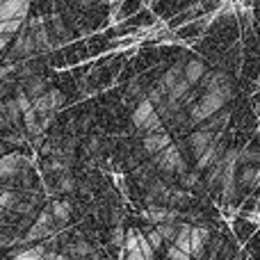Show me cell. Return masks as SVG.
Instances as JSON below:
<instances>
[{
	"instance_id": "cell-8",
	"label": "cell",
	"mask_w": 260,
	"mask_h": 260,
	"mask_svg": "<svg viewBox=\"0 0 260 260\" xmlns=\"http://www.w3.org/2000/svg\"><path fill=\"white\" fill-rule=\"evenodd\" d=\"M35 50H37V44H35L32 32H21V35H18V39L14 41V46H12L14 57H30Z\"/></svg>"
},
{
	"instance_id": "cell-20",
	"label": "cell",
	"mask_w": 260,
	"mask_h": 260,
	"mask_svg": "<svg viewBox=\"0 0 260 260\" xmlns=\"http://www.w3.org/2000/svg\"><path fill=\"white\" fill-rule=\"evenodd\" d=\"M18 194L12 192V189H0V210H12L18 206Z\"/></svg>"
},
{
	"instance_id": "cell-21",
	"label": "cell",
	"mask_w": 260,
	"mask_h": 260,
	"mask_svg": "<svg viewBox=\"0 0 260 260\" xmlns=\"http://www.w3.org/2000/svg\"><path fill=\"white\" fill-rule=\"evenodd\" d=\"M12 260H46V251L41 247H37V249H25V251H21V253H16Z\"/></svg>"
},
{
	"instance_id": "cell-27",
	"label": "cell",
	"mask_w": 260,
	"mask_h": 260,
	"mask_svg": "<svg viewBox=\"0 0 260 260\" xmlns=\"http://www.w3.org/2000/svg\"><path fill=\"white\" fill-rule=\"evenodd\" d=\"M48 101H50V108L57 112V110L64 105V94L59 89H48Z\"/></svg>"
},
{
	"instance_id": "cell-30",
	"label": "cell",
	"mask_w": 260,
	"mask_h": 260,
	"mask_svg": "<svg viewBox=\"0 0 260 260\" xmlns=\"http://www.w3.org/2000/svg\"><path fill=\"white\" fill-rule=\"evenodd\" d=\"M73 185L76 183H73L71 176H62V180H59V189H62V192H71Z\"/></svg>"
},
{
	"instance_id": "cell-36",
	"label": "cell",
	"mask_w": 260,
	"mask_h": 260,
	"mask_svg": "<svg viewBox=\"0 0 260 260\" xmlns=\"http://www.w3.org/2000/svg\"><path fill=\"white\" fill-rule=\"evenodd\" d=\"M78 3H80V5H85V7H87V5H91V3H94V0H78Z\"/></svg>"
},
{
	"instance_id": "cell-16",
	"label": "cell",
	"mask_w": 260,
	"mask_h": 260,
	"mask_svg": "<svg viewBox=\"0 0 260 260\" xmlns=\"http://www.w3.org/2000/svg\"><path fill=\"white\" fill-rule=\"evenodd\" d=\"M192 229L194 226H189V224H180L178 226V235H176V240H174V247L180 249V251H185L189 258H192V253H189V244H192Z\"/></svg>"
},
{
	"instance_id": "cell-38",
	"label": "cell",
	"mask_w": 260,
	"mask_h": 260,
	"mask_svg": "<svg viewBox=\"0 0 260 260\" xmlns=\"http://www.w3.org/2000/svg\"><path fill=\"white\" fill-rule=\"evenodd\" d=\"M3 153H5V144L0 142V157H3Z\"/></svg>"
},
{
	"instance_id": "cell-13",
	"label": "cell",
	"mask_w": 260,
	"mask_h": 260,
	"mask_svg": "<svg viewBox=\"0 0 260 260\" xmlns=\"http://www.w3.org/2000/svg\"><path fill=\"white\" fill-rule=\"evenodd\" d=\"M208 238H210L208 229H197V226L192 229V244H189V253H192V258L203 256V249H206Z\"/></svg>"
},
{
	"instance_id": "cell-33",
	"label": "cell",
	"mask_w": 260,
	"mask_h": 260,
	"mask_svg": "<svg viewBox=\"0 0 260 260\" xmlns=\"http://www.w3.org/2000/svg\"><path fill=\"white\" fill-rule=\"evenodd\" d=\"M197 180H199L197 174H185V176H183V183H185V185H197Z\"/></svg>"
},
{
	"instance_id": "cell-9",
	"label": "cell",
	"mask_w": 260,
	"mask_h": 260,
	"mask_svg": "<svg viewBox=\"0 0 260 260\" xmlns=\"http://www.w3.org/2000/svg\"><path fill=\"white\" fill-rule=\"evenodd\" d=\"M146 217L153 226H160V224H176V212L169 210L165 206H148Z\"/></svg>"
},
{
	"instance_id": "cell-6",
	"label": "cell",
	"mask_w": 260,
	"mask_h": 260,
	"mask_svg": "<svg viewBox=\"0 0 260 260\" xmlns=\"http://www.w3.org/2000/svg\"><path fill=\"white\" fill-rule=\"evenodd\" d=\"M167 146H171V137L165 133V130H153V133L144 135V151L151 153V155L162 153Z\"/></svg>"
},
{
	"instance_id": "cell-7",
	"label": "cell",
	"mask_w": 260,
	"mask_h": 260,
	"mask_svg": "<svg viewBox=\"0 0 260 260\" xmlns=\"http://www.w3.org/2000/svg\"><path fill=\"white\" fill-rule=\"evenodd\" d=\"M224 153H226L224 144H221L219 139H215V144H212L210 148H206V151L199 155V160H197L199 169H212V167H215L217 162L224 157Z\"/></svg>"
},
{
	"instance_id": "cell-37",
	"label": "cell",
	"mask_w": 260,
	"mask_h": 260,
	"mask_svg": "<svg viewBox=\"0 0 260 260\" xmlns=\"http://www.w3.org/2000/svg\"><path fill=\"white\" fill-rule=\"evenodd\" d=\"M3 126H5V117H3V112H0V130H3Z\"/></svg>"
},
{
	"instance_id": "cell-17",
	"label": "cell",
	"mask_w": 260,
	"mask_h": 260,
	"mask_svg": "<svg viewBox=\"0 0 260 260\" xmlns=\"http://www.w3.org/2000/svg\"><path fill=\"white\" fill-rule=\"evenodd\" d=\"M25 91L30 99H39V96H44L46 91H48V85H46V80L41 76H30L25 80Z\"/></svg>"
},
{
	"instance_id": "cell-10",
	"label": "cell",
	"mask_w": 260,
	"mask_h": 260,
	"mask_svg": "<svg viewBox=\"0 0 260 260\" xmlns=\"http://www.w3.org/2000/svg\"><path fill=\"white\" fill-rule=\"evenodd\" d=\"M23 155H18V153H12V155H5L0 157V178H12V176H16L18 171L23 169Z\"/></svg>"
},
{
	"instance_id": "cell-19",
	"label": "cell",
	"mask_w": 260,
	"mask_h": 260,
	"mask_svg": "<svg viewBox=\"0 0 260 260\" xmlns=\"http://www.w3.org/2000/svg\"><path fill=\"white\" fill-rule=\"evenodd\" d=\"M0 112H3V117H5V121H12V123H16L18 119H23V112L18 110V105H16V101H7V103L0 108Z\"/></svg>"
},
{
	"instance_id": "cell-41",
	"label": "cell",
	"mask_w": 260,
	"mask_h": 260,
	"mask_svg": "<svg viewBox=\"0 0 260 260\" xmlns=\"http://www.w3.org/2000/svg\"><path fill=\"white\" fill-rule=\"evenodd\" d=\"M258 87H260V78H258Z\"/></svg>"
},
{
	"instance_id": "cell-39",
	"label": "cell",
	"mask_w": 260,
	"mask_h": 260,
	"mask_svg": "<svg viewBox=\"0 0 260 260\" xmlns=\"http://www.w3.org/2000/svg\"><path fill=\"white\" fill-rule=\"evenodd\" d=\"M3 224H5V217H3V212H0V229H3Z\"/></svg>"
},
{
	"instance_id": "cell-2",
	"label": "cell",
	"mask_w": 260,
	"mask_h": 260,
	"mask_svg": "<svg viewBox=\"0 0 260 260\" xmlns=\"http://www.w3.org/2000/svg\"><path fill=\"white\" fill-rule=\"evenodd\" d=\"M160 114H157L155 105L151 101L142 99L137 103V108L133 110V123L135 128L144 130V133H153V130H160Z\"/></svg>"
},
{
	"instance_id": "cell-18",
	"label": "cell",
	"mask_w": 260,
	"mask_h": 260,
	"mask_svg": "<svg viewBox=\"0 0 260 260\" xmlns=\"http://www.w3.org/2000/svg\"><path fill=\"white\" fill-rule=\"evenodd\" d=\"M229 82L231 80L224 71H215V73H210V76L206 73V78H203V87H206V91H215V89H219V87L229 85Z\"/></svg>"
},
{
	"instance_id": "cell-11",
	"label": "cell",
	"mask_w": 260,
	"mask_h": 260,
	"mask_svg": "<svg viewBox=\"0 0 260 260\" xmlns=\"http://www.w3.org/2000/svg\"><path fill=\"white\" fill-rule=\"evenodd\" d=\"M183 73H185V80L189 82V85H197L199 80H203L208 73L206 64L201 62V59H187L183 67Z\"/></svg>"
},
{
	"instance_id": "cell-3",
	"label": "cell",
	"mask_w": 260,
	"mask_h": 260,
	"mask_svg": "<svg viewBox=\"0 0 260 260\" xmlns=\"http://www.w3.org/2000/svg\"><path fill=\"white\" fill-rule=\"evenodd\" d=\"M155 165L160 167L162 171H171V174H183L185 171V160L183 155H180L178 146H167L162 153H157L155 155Z\"/></svg>"
},
{
	"instance_id": "cell-15",
	"label": "cell",
	"mask_w": 260,
	"mask_h": 260,
	"mask_svg": "<svg viewBox=\"0 0 260 260\" xmlns=\"http://www.w3.org/2000/svg\"><path fill=\"white\" fill-rule=\"evenodd\" d=\"M67 256H71V258H76V260H82V258H89V256H94V247H91L89 242H85V240H78V242H69L67 247Z\"/></svg>"
},
{
	"instance_id": "cell-40",
	"label": "cell",
	"mask_w": 260,
	"mask_h": 260,
	"mask_svg": "<svg viewBox=\"0 0 260 260\" xmlns=\"http://www.w3.org/2000/svg\"><path fill=\"white\" fill-rule=\"evenodd\" d=\"M3 35H7V32H5V27H3V23H0V37Z\"/></svg>"
},
{
	"instance_id": "cell-1",
	"label": "cell",
	"mask_w": 260,
	"mask_h": 260,
	"mask_svg": "<svg viewBox=\"0 0 260 260\" xmlns=\"http://www.w3.org/2000/svg\"><path fill=\"white\" fill-rule=\"evenodd\" d=\"M233 99V85H224L215 91H206L201 99L194 103V108L189 110V119L194 123L199 121H206V119H212L215 114H219L224 110V105Z\"/></svg>"
},
{
	"instance_id": "cell-24",
	"label": "cell",
	"mask_w": 260,
	"mask_h": 260,
	"mask_svg": "<svg viewBox=\"0 0 260 260\" xmlns=\"http://www.w3.org/2000/svg\"><path fill=\"white\" fill-rule=\"evenodd\" d=\"M229 119H231V114L221 110L219 114H215V117H212V121H210V126H208V130H212V133H217V130H221V128L226 126V121H229Z\"/></svg>"
},
{
	"instance_id": "cell-34",
	"label": "cell",
	"mask_w": 260,
	"mask_h": 260,
	"mask_svg": "<svg viewBox=\"0 0 260 260\" xmlns=\"http://www.w3.org/2000/svg\"><path fill=\"white\" fill-rule=\"evenodd\" d=\"M14 238H9V235H0V247H5V244H12Z\"/></svg>"
},
{
	"instance_id": "cell-23",
	"label": "cell",
	"mask_w": 260,
	"mask_h": 260,
	"mask_svg": "<svg viewBox=\"0 0 260 260\" xmlns=\"http://www.w3.org/2000/svg\"><path fill=\"white\" fill-rule=\"evenodd\" d=\"M155 229L160 231V235L167 240V242H174L176 235H178V226L176 224H160V226H155Z\"/></svg>"
},
{
	"instance_id": "cell-25",
	"label": "cell",
	"mask_w": 260,
	"mask_h": 260,
	"mask_svg": "<svg viewBox=\"0 0 260 260\" xmlns=\"http://www.w3.org/2000/svg\"><path fill=\"white\" fill-rule=\"evenodd\" d=\"M139 251H142L144 260H155V249L148 244L146 235H139Z\"/></svg>"
},
{
	"instance_id": "cell-22",
	"label": "cell",
	"mask_w": 260,
	"mask_h": 260,
	"mask_svg": "<svg viewBox=\"0 0 260 260\" xmlns=\"http://www.w3.org/2000/svg\"><path fill=\"white\" fill-rule=\"evenodd\" d=\"M148 194H151V197H155V199H167V201H169L171 189L167 187V185L162 183V180H155V183H153L151 187H148Z\"/></svg>"
},
{
	"instance_id": "cell-28",
	"label": "cell",
	"mask_w": 260,
	"mask_h": 260,
	"mask_svg": "<svg viewBox=\"0 0 260 260\" xmlns=\"http://www.w3.org/2000/svg\"><path fill=\"white\" fill-rule=\"evenodd\" d=\"M146 240H148V244H151L153 249H160L162 247V242H165V238L160 235V231L153 226L151 231H146Z\"/></svg>"
},
{
	"instance_id": "cell-12",
	"label": "cell",
	"mask_w": 260,
	"mask_h": 260,
	"mask_svg": "<svg viewBox=\"0 0 260 260\" xmlns=\"http://www.w3.org/2000/svg\"><path fill=\"white\" fill-rule=\"evenodd\" d=\"M212 144H215V133H212V130L203 128V130H197V133L192 135V151L197 157L201 155L206 148H210Z\"/></svg>"
},
{
	"instance_id": "cell-4",
	"label": "cell",
	"mask_w": 260,
	"mask_h": 260,
	"mask_svg": "<svg viewBox=\"0 0 260 260\" xmlns=\"http://www.w3.org/2000/svg\"><path fill=\"white\" fill-rule=\"evenodd\" d=\"M53 226H55L53 215H50V212H41L35 224L30 226V231L23 235V240H25V242H37V240L48 238V235L53 233Z\"/></svg>"
},
{
	"instance_id": "cell-32",
	"label": "cell",
	"mask_w": 260,
	"mask_h": 260,
	"mask_svg": "<svg viewBox=\"0 0 260 260\" xmlns=\"http://www.w3.org/2000/svg\"><path fill=\"white\" fill-rule=\"evenodd\" d=\"M46 260H67V256L57 251H46Z\"/></svg>"
},
{
	"instance_id": "cell-35",
	"label": "cell",
	"mask_w": 260,
	"mask_h": 260,
	"mask_svg": "<svg viewBox=\"0 0 260 260\" xmlns=\"http://www.w3.org/2000/svg\"><path fill=\"white\" fill-rule=\"evenodd\" d=\"M7 73H12V67H3V69H0V78H5Z\"/></svg>"
},
{
	"instance_id": "cell-26",
	"label": "cell",
	"mask_w": 260,
	"mask_h": 260,
	"mask_svg": "<svg viewBox=\"0 0 260 260\" xmlns=\"http://www.w3.org/2000/svg\"><path fill=\"white\" fill-rule=\"evenodd\" d=\"M14 101H16L18 110H21L23 114H25V112H30V110H32V99H30V96H27L23 89L18 91V94H16V99H14Z\"/></svg>"
},
{
	"instance_id": "cell-42",
	"label": "cell",
	"mask_w": 260,
	"mask_h": 260,
	"mask_svg": "<svg viewBox=\"0 0 260 260\" xmlns=\"http://www.w3.org/2000/svg\"><path fill=\"white\" fill-rule=\"evenodd\" d=\"M71 260H76V258H71Z\"/></svg>"
},
{
	"instance_id": "cell-29",
	"label": "cell",
	"mask_w": 260,
	"mask_h": 260,
	"mask_svg": "<svg viewBox=\"0 0 260 260\" xmlns=\"http://www.w3.org/2000/svg\"><path fill=\"white\" fill-rule=\"evenodd\" d=\"M167 260H189V256L185 251H180V249H176L174 244H171V249L167 251Z\"/></svg>"
},
{
	"instance_id": "cell-5",
	"label": "cell",
	"mask_w": 260,
	"mask_h": 260,
	"mask_svg": "<svg viewBox=\"0 0 260 260\" xmlns=\"http://www.w3.org/2000/svg\"><path fill=\"white\" fill-rule=\"evenodd\" d=\"M30 9V0H0V21H14L25 18Z\"/></svg>"
},
{
	"instance_id": "cell-31",
	"label": "cell",
	"mask_w": 260,
	"mask_h": 260,
	"mask_svg": "<svg viewBox=\"0 0 260 260\" xmlns=\"http://www.w3.org/2000/svg\"><path fill=\"white\" fill-rule=\"evenodd\" d=\"M123 242H126V233H123L121 229H117L112 235V244L114 247H123Z\"/></svg>"
},
{
	"instance_id": "cell-14",
	"label": "cell",
	"mask_w": 260,
	"mask_h": 260,
	"mask_svg": "<svg viewBox=\"0 0 260 260\" xmlns=\"http://www.w3.org/2000/svg\"><path fill=\"white\" fill-rule=\"evenodd\" d=\"M71 203L69 201H53L50 203V215H53V219H55V224L57 226H64L69 219H71Z\"/></svg>"
}]
</instances>
